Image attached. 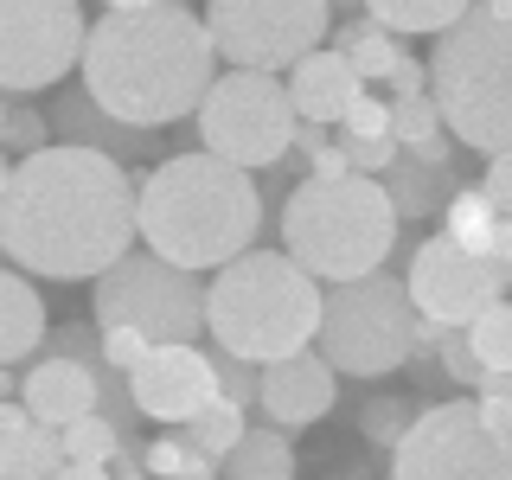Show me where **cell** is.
I'll list each match as a JSON object with an SVG mask.
<instances>
[{
    "instance_id": "obj_1",
    "label": "cell",
    "mask_w": 512,
    "mask_h": 480,
    "mask_svg": "<svg viewBox=\"0 0 512 480\" xmlns=\"http://www.w3.org/2000/svg\"><path fill=\"white\" fill-rule=\"evenodd\" d=\"M141 237V173L128 160L52 141L13 160L0 180V244L7 263L45 282H96Z\"/></svg>"
},
{
    "instance_id": "obj_2",
    "label": "cell",
    "mask_w": 512,
    "mask_h": 480,
    "mask_svg": "<svg viewBox=\"0 0 512 480\" xmlns=\"http://www.w3.org/2000/svg\"><path fill=\"white\" fill-rule=\"evenodd\" d=\"M84 90L128 128H173L199 116L218 84V45L205 13L160 0L148 13H103L84 45Z\"/></svg>"
},
{
    "instance_id": "obj_3",
    "label": "cell",
    "mask_w": 512,
    "mask_h": 480,
    "mask_svg": "<svg viewBox=\"0 0 512 480\" xmlns=\"http://www.w3.org/2000/svg\"><path fill=\"white\" fill-rule=\"evenodd\" d=\"M263 186L256 173L231 167V160L192 148V154H167L160 167L141 173V250L167 256V263L205 269L237 263L256 250L263 237Z\"/></svg>"
},
{
    "instance_id": "obj_4",
    "label": "cell",
    "mask_w": 512,
    "mask_h": 480,
    "mask_svg": "<svg viewBox=\"0 0 512 480\" xmlns=\"http://www.w3.org/2000/svg\"><path fill=\"white\" fill-rule=\"evenodd\" d=\"M205 314H212V346L250 365H282L295 352L320 346V314H327V288L288 250H250L224 263L205 288Z\"/></svg>"
},
{
    "instance_id": "obj_5",
    "label": "cell",
    "mask_w": 512,
    "mask_h": 480,
    "mask_svg": "<svg viewBox=\"0 0 512 480\" xmlns=\"http://www.w3.org/2000/svg\"><path fill=\"white\" fill-rule=\"evenodd\" d=\"M397 218L384 180L346 173V180H295L282 199V250L314 282H359L378 276L397 250Z\"/></svg>"
},
{
    "instance_id": "obj_6",
    "label": "cell",
    "mask_w": 512,
    "mask_h": 480,
    "mask_svg": "<svg viewBox=\"0 0 512 480\" xmlns=\"http://www.w3.org/2000/svg\"><path fill=\"white\" fill-rule=\"evenodd\" d=\"M429 96L474 154H512V0H474L429 52Z\"/></svg>"
},
{
    "instance_id": "obj_7",
    "label": "cell",
    "mask_w": 512,
    "mask_h": 480,
    "mask_svg": "<svg viewBox=\"0 0 512 480\" xmlns=\"http://www.w3.org/2000/svg\"><path fill=\"white\" fill-rule=\"evenodd\" d=\"M416 346H423V314H416V295L397 269L327 288L320 352L340 378H391L416 359Z\"/></svg>"
},
{
    "instance_id": "obj_8",
    "label": "cell",
    "mask_w": 512,
    "mask_h": 480,
    "mask_svg": "<svg viewBox=\"0 0 512 480\" xmlns=\"http://www.w3.org/2000/svg\"><path fill=\"white\" fill-rule=\"evenodd\" d=\"M391 480H512V397H448L397 442Z\"/></svg>"
},
{
    "instance_id": "obj_9",
    "label": "cell",
    "mask_w": 512,
    "mask_h": 480,
    "mask_svg": "<svg viewBox=\"0 0 512 480\" xmlns=\"http://www.w3.org/2000/svg\"><path fill=\"white\" fill-rule=\"evenodd\" d=\"M205 288L192 269L167 263L154 250H128L109 276H96L90 288V314L96 327H135L148 333L154 346H199L212 333V314H205Z\"/></svg>"
},
{
    "instance_id": "obj_10",
    "label": "cell",
    "mask_w": 512,
    "mask_h": 480,
    "mask_svg": "<svg viewBox=\"0 0 512 480\" xmlns=\"http://www.w3.org/2000/svg\"><path fill=\"white\" fill-rule=\"evenodd\" d=\"M192 135H199L205 154L231 160L244 173H263V167H282L301 141V109L288 96V77H269V71H224L212 96L199 103L192 116Z\"/></svg>"
},
{
    "instance_id": "obj_11",
    "label": "cell",
    "mask_w": 512,
    "mask_h": 480,
    "mask_svg": "<svg viewBox=\"0 0 512 480\" xmlns=\"http://www.w3.org/2000/svg\"><path fill=\"white\" fill-rule=\"evenodd\" d=\"M205 26L231 71H295L333 39V0H205Z\"/></svg>"
},
{
    "instance_id": "obj_12",
    "label": "cell",
    "mask_w": 512,
    "mask_h": 480,
    "mask_svg": "<svg viewBox=\"0 0 512 480\" xmlns=\"http://www.w3.org/2000/svg\"><path fill=\"white\" fill-rule=\"evenodd\" d=\"M90 20L77 0H0V84L7 96H39L84 71Z\"/></svg>"
},
{
    "instance_id": "obj_13",
    "label": "cell",
    "mask_w": 512,
    "mask_h": 480,
    "mask_svg": "<svg viewBox=\"0 0 512 480\" xmlns=\"http://www.w3.org/2000/svg\"><path fill=\"white\" fill-rule=\"evenodd\" d=\"M404 282H410L416 314H423V320H442V327H474L493 301H506L512 269L493 263V256L461 250L448 231H436V237H423V244H410Z\"/></svg>"
},
{
    "instance_id": "obj_14",
    "label": "cell",
    "mask_w": 512,
    "mask_h": 480,
    "mask_svg": "<svg viewBox=\"0 0 512 480\" xmlns=\"http://www.w3.org/2000/svg\"><path fill=\"white\" fill-rule=\"evenodd\" d=\"M128 391H135V410L148 423H192L205 404L218 397V365L212 352L199 346H154L141 372H128Z\"/></svg>"
},
{
    "instance_id": "obj_15",
    "label": "cell",
    "mask_w": 512,
    "mask_h": 480,
    "mask_svg": "<svg viewBox=\"0 0 512 480\" xmlns=\"http://www.w3.org/2000/svg\"><path fill=\"white\" fill-rule=\"evenodd\" d=\"M333 404H340V372L327 365V352H320V346L314 352H295V359H282V365H263V397H256L263 423L308 429Z\"/></svg>"
},
{
    "instance_id": "obj_16",
    "label": "cell",
    "mask_w": 512,
    "mask_h": 480,
    "mask_svg": "<svg viewBox=\"0 0 512 480\" xmlns=\"http://www.w3.org/2000/svg\"><path fill=\"white\" fill-rule=\"evenodd\" d=\"M20 404L39 416V423L71 429V423H84V416L103 410V378H96L84 359H71V352H45V359L26 365Z\"/></svg>"
},
{
    "instance_id": "obj_17",
    "label": "cell",
    "mask_w": 512,
    "mask_h": 480,
    "mask_svg": "<svg viewBox=\"0 0 512 480\" xmlns=\"http://www.w3.org/2000/svg\"><path fill=\"white\" fill-rule=\"evenodd\" d=\"M288 96H295L301 122H320V128H340L346 109L365 96V77L352 71L346 52H333V45H320L314 58H301L295 71H288Z\"/></svg>"
},
{
    "instance_id": "obj_18",
    "label": "cell",
    "mask_w": 512,
    "mask_h": 480,
    "mask_svg": "<svg viewBox=\"0 0 512 480\" xmlns=\"http://www.w3.org/2000/svg\"><path fill=\"white\" fill-rule=\"evenodd\" d=\"M52 128L71 148H96V154H116V160H141V154H154V141H160V128H128V122L109 116V109H96V96L84 84L58 96Z\"/></svg>"
},
{
    "instance_id": "obj_19",
    "label": "cell",
    "mask_w": 512,
    "mask_h": 480,
    "mask_svg": "<svg viewBox=\"0 0 512 480\" xmlns=\"http://www.w3.org/2000/svg\"><path fill=\"white\" fill-rule=\"evenodd\" d=\"M0 474L7 480H58L64 474V429L39 423L20 397L0 404Z\"/></svg>"
},
{
    "instance_id": "obj_20",
    "label": "cell",
    "mask_w": 512,
    "mask_h": 480,
    "mask_svg": "<svg viewBox=\"0 0 512 480\" xmlns=\"http://www.w3.org/2000/svg\"><path fill=\"white\" fill-rule=\"evenodd\" d=\"M39 346H52L45 301H39V288H32L26 269H7V276H0V359L26 365Z\"/></svg>"
},
{
    "instance_id": "obj_21",
    "label": "cell",
    "mask_w": 512,
    "mask_h": 480,
    "mask_svg": "<svg viewBox=\"0 0 512 480\" xmlns=\"http://www.w3.org/2000/svg\"><path fill=\"white\" fill-rule=\"evenodd\" d=\"M468 186L448 160H423V154H404L391 173H384V192H391V205H397V218H429V212H448V199Z\"/></svg>"
},
{
    "instance_id": "obj_22",
    "label": "cell",
    "mask_w": 512,
    "mask_h": 480,
    "mask_svg": "<svg viewBox=\"0 0 512 480\" xmlns=\"http://www.w3.org/2000/svg\"><path fill=\"white\" fill-rule=\"evenodd\" d=\"M327 45L352 58V71L365 77V90H372V84H391V77H397V64L410 58L404 45H397V32H384L378 20H340Z\"/></svg>"
},
{
    "instance_id": "obj_23",
    "label": "cell",
    "mask_w": 512,
    "mask_h": 480,
    "mask_svg": "<svg viewBox=\"0 0 512 480\" xmlns=\"http://www.w3.org/2000/svg\"><path fill=\"white\" fill-rule=\"evenodd\" d=\"M224 480H295V448H288V429L250 423V436L224 455Z\"/></svg>"
},
{
    "instance_id": "obj_24",
    "label": "cell",
    "mask_w": 512,
    "mask_h": 480,
    "mask_svg": "<svg viewBox=\"0 0 512 480\" xmlns=\"http://www.w3.org/2000/svg\"><path fill=\"white\" fill-rule=\"evenodd\" d=\"M474 0H365V20H378L384 32H397V39H416V32H429V39H442L448 26L468 20Z\"/></svg>"
},
{
    "instance_id": "obj_25",
    "label": "cell",
    "mask_w": 512,
    "mask_h": 480,
    "mask_svg": "<svg viewBox=\"0 0 512 480\" xmlns=\"http://www.w3.org/2000/svg\"><path fill=\"white\" fill-rule=\"evenodd\" d=\"M500 205L487 199V186H461L455 199H448V212H442V231L455 237L461 250H474V256H487L493 250V237H500Z\"/></svg>"
},
{
    "instance_id": "obj_26",
    "label": "cell",
    "mask_w": 512,
    "mask_h": 480,
    "mask_svg": "<svg viewBox=\"0 0 512 480\" xmlns=\"http://www.w3.org/2000/svg\"><path fill=\"white\" fill-rule=\"evenodd\" d=\"M180 436H186L192 448H205V455H218V461H224L237 442L250 436V404H237V397H224V391H218L212 404H205V410L180 429Z\"/></svg>"
},
{
    "instance_id": "obj_27",
    "label": "cell",
    "mask_w": 512,
    "mask_h": 480,
    "mask_svg": "<svg viewBox=\"0 0 512 480\" xmlns=\"http://www.w3.org/2000/svg\"><path fill=\"white\" fill-rule=\"evenodd\" d=\"M141 461H148L154 480H224V461L205 455V448H192L186 436H154L141 448Z\"/></svg>"
},
{
    "instance_id": "obj_28",
    "label": "cell",
    "mask_w": 512,
    "mask_h": 480,
    "mask_svg": "<svg viewBox=\"0 0 512 480\" xmlns=\"http://www.w3.org/2000/svg\"><path fill=\"white\" fill-rule=\"evenodd\" d=\"M429 404H410V397H372V404L359 410V436L384 448V455H397V442L416 429V416H423Z\"/></svg>"
},
{
    "instance_id": "obj_29",
    "label": "cell",
    "mask_w": 512,
    "mask_h": 480,
    "mask_svg": "<svg viewBox=\"0 0 512 480\" xmlns=\"http://www.w3.org/2000/svg\"><path fill=\"white\" fill-rule=\"evenodd\" d=\"M116 448H122V429L109 423L103 410L64 429V461H84V468H109V461H116Z\"/></svg>"
},
{
    "instance_id": "obj_30",
    "label": "cell",
    "mask_w": 512,
    "mask_h": 480,
    "mask_svg": "<svg viewBox=\"0 0 512 480\" xmlns=\"http://www.w3.org/2000/svg\"><path fill=\"white\" fill-rule=\"evenodd\" d=\"M391 122H397V141L404 148H429V141H442L448 135V122H442V103L436 96H391Z\"/></svg>"
},
{
    "instance_id": "obj_31",
    "label": "cell",
    "mask_w": 512,
    "mask_h": 480,
    "mask_svg": "<svg viewBox=\"0 0 512 480\" xmlns=\"http://www.w3.org/2000/svg\"><path fill=\"white\" fill-rule=\"evenodd\" d=\"M468 340H474V352H480V365H487V372H512V295L493 301V308L474 320Z\"/></svg>"
},
{
    "instance_id": "obj_32",
    "label": "cell",
    "mask_w": 512,
    "mask_h": 480,
    "mask_svg": "<svg viewBox=\"0 0 512 480\" xmlns=\"http://www.w3.org/2000/svg\"><path fill=\"white\" fill-rule=\"evenodd\" d=\"M436 359H442V378H448V384H461L468 397H480V384L493 378L487 365H480V352H474V340H468V327H448V333H442V346H436Z\"/></svg>"
},
{
    "instance_id": "obj_33",
    "label": "cell",
    "mask_w": 512,
    "mask_h": 480,
    "mask_svg": "<svg viewBox=\"0 0 512 480\" xmlns=\"http://www.w3.org/2000/svg\"><path fill=\"white\" fill-rule=\"evenodd\" d=\"M45 135H52V122H45L39 109L26 103V96H13V103L0 109V141H7V148L20 154V160H32V154H45V148H52Z\"/></svg>"
},
{
    "instance_id": "obj_34",
    "label": "cell",
    "mask_w": 512,
    "mask_h": 480,
    "mask_svg": "<svg viewBox=\"0 0 512 480\" xmlns=\"http://www.w3.org/2000/svg\"><path fill=\"white\" fill-rule=\"evenodd\" d=\"M340 135H346V141H397V122H391V96H372V90H365L359 103L346 109Z\"/></svg>"
},
{
    "instance_id": "obj_35",
    "label": "cell",
    "mask_w": 512,
    "mask_h": 480,
    "mask_svg": "<svg viewBox=\"0 0 512 480\" xmlns=\"http://www.w3.org/2000/svg\"><path fill=\"white\" fill-rule=\"evenodd\" d=\"M212 365H218V391L224 397H237V404H256V397H263V365L231 359V352H218V346H212Z\"/></svg>"
},
{
    "instance_id": "obj_36",
    "label": "cell",
    "mask_w": 512,
    "mask_h": 480,
    "mask_svg": "<svg viewBox=\"0 0 512 480\" xmlns=\"http://www.w3.org/2000/svg\"><path fill=\"white\" fill-rule=\"evenodd\" d=\"M103 352H109V365L128 378V372H141V365H148L154 340H148V333H135V327H103Z\"/></svg>"
},
{
    "instance_id": "obj_37",
    "label": "cell",
    "mask_w": 512,
    "mask_h": 480,
    "mask_svg": "<svg viewBox=\"0 0 512 480\" xmlns=\"http://www.w3.org/2000/svg\"><path fill=\"white\" fill-rule=\"evenodd\" d=\"M480 186H487V199L512 218V154H493V160H487V180H480Z\"/></svg>"
},
{
    "instance_id": "obj_38",
    "label": "cell",
    "mask_w": 512,
    "mask_h": 480,
    "mask_svg": "<svg viewBox=\"0 0 512 480\" xmlns=\"http://www.w3.org/2000/svg\"><path fill=\"white\" fill-rule=\"evenodd\" d=\"M109 474H116V480H154V474H148V461H141V448H128V442L116 448V461H109Z\"/></svg>"
},
{
    "instance_id": "obj_39",
    "label": "cell",
    "mask_w": 512,
    "mask_h": 480,
    "mask_svg": "<svg viewBox=\"0 0 512 480\" xmlns=\"http://www.w3.org/2000/svg\"><path fill=\"white\" fill-rule=\"evenodd\" d=\"M58 480H116V474H109V468H84V461H64Z\"/></svg>"
},
{
    "instance_id": "obj_40",
    "label": "cell",
    "mask_w": 512,
    "mask_h": 480,
    "mask_svg": "<svg viewBox=\"0 0 512 480\" xmlns=\"http://www.w3.org/2000/svg\"><path fill=\"white\" fill-rule=\"evenodd\" d=\"M148 7H160V0H103V13H148Z\"/></svg>"
},
{
    "instance_id": "obj_41",
    "label": "cell",
    "mask_w": 512,
    "mask_h": 480,
    "mask_svg": "<svg viewBox=\"0 0 512 480\" xmlns=\"http://www.w3.org/2000/svg\"><path fill=\"white\" fill-rule=\"evenodd\" d=\"M333 20H365V0H333Z\"/></svg>"
}]
</instances>
